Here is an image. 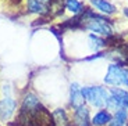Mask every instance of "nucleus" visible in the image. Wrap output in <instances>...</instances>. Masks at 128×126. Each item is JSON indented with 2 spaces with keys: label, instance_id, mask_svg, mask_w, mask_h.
Listing matches in <instances>:
<instances>
[{
  "label": "nucleus",
  "instance_id": "nucleus-10",
  "mask_svg": "<svg viewBox=\"0 0 128 126\" xmlns=\"http://www.w3.org/2000/svg\"><path fill=\"white\" fill-rule=\"evenodd\" d=\"M90 4L106 15H112L116 13V7L112 3H109L107 0H90Z\"/></svg>",
  "mask_w": 128,
  "mask_h": 126
},
{
  "label": "nucleus",
  "instance_id": "nucleus-6",
  "mask_svg": "<svg viewBox=\"0 0 128 126\" xmlns=\"http://www.w3.org/2000/svg\"><path fill=\"white\" fill-rule=\"evenodd\" d=\"M85 105V100L82 96V87L78 85L77 82H74L70 85V107L74 110Z\"/></svg>",
  "mask_w": 128,
  "mask_h": 126
},
{
  "label": "nucleus",
  "instance_id": "nucleus-14",
  "mask_svg": "<svg viewBox=\"0 0 128 126\" xmlns=\"http://www.w3.org/2000/svg\"><path fill=\"white\" fill-rule=\"evenodd\" d=\"M104 108L113 114V112H116V111L118 110V108H121V107H120V104L117 103V100H116V98L110 94L109 98H107V100H106V103H104Z\"/></svg>",
  "mask_w": 128,
  "mask_h": 126
},
{
  "label": "nucleus",
  "instance_id": "nucleus-12",
  "mask_svg": "<svg viewBox=\"0 0 128 126\" xmlns=\"http://www.w3.org/2000/svg\"><path fill=\"white\" fill-rule=\"evenodd\" d=\"M88 42H89V49L92 51H99V50H102V49H104L106 46H107L106 39L100 38V36L95 35V33L88 36Z\"/></svg>",
  "mask_w": 128,
  "mask_h": 126
},
{
  "label": "nucleus",
  "instance_id": "nucleus-5",
  "mask_svg": "<svg viewBox=\"0 0 128 126\" xmlns=\"http://www.w3.org/2000/svg\"><path fill=\"white\" fill-rule=\"evenodd\" d=\"M17 110V101L11 96H6L3 100H0V119L8 121L14 115Z\"/></svg>",
  "mask_w": 128,
  "mask_h": 126
},
{
  "label": "nucleus",
  "instance_id": "nucleus-4",
  "mask_svg": "<svg viewBox=\"0 0 128 126\" xmlns=\"http://www.w3.org/2000/svg\"><path fill=\"white\" fill-rule=\"evenodd\" d=\"M103 80H104L106 85L109 86H114V87L122 86V66L118 65V64L109 65L107 73H106Z\"/></svg>",
  "mask_w": 128,
  "mask_h": 126
},
{
  "label": "nucleus",
  "instance_id": "nucleus-3",
  "mask_svg": "<svg viewBox=\"0 0 128 126\" xmlns=\"http://www.w3.org/2000/svg\"><path fill=\"white\" fill-rule=\"evenodd\" d=\"M40 100L38 98V96H35L34 93H25L21 100V107H20V114L28 115V117H34L39 110H42Z\"/></svg>",
  "mask_w": 128,
  "mask_h": 126
},
{
  "label": "nucleus",
  "instance_id": "nucleus-7",
  "mask_svg": "<svg viewBox=\"0 0 128 126\" xmlns=\"http://www.w3.org/2000/svg\"><path fill=\"white\" fill-rule=\"evenodd\" d=\"M112 119H113V114L110 111H107L106 108H102V110L95 111V114H92L90 126H107Z\"/></svg>",
  "mask_w": 128,
  "mask_h": 126
},
{
  "label": "nucleus",
  "instance_id": "nucleus-2",
  "mask_svg": "<svg viewBox=\"0 0 128 126\" xmlns=\"http://www.w3.org/2000/svg\"><path fill=\"white\" fill-rule=\"evenodd\" d=\"M82 96L85 104L90 110H102L104 108V103L109 98L110 91L102 86H85L82 87Z\"/></svg>",
  "mask_w": 128,
  "mask_h": 126
},
{
  "label": "nucleus",
  "instance_id": "nucleus-17",
  "mask_svg": "<svg viewBox=\"0 0 128 126\" xmlns=\"http://www.w3.org/2000/svg\"><path fill=\"white\" fill-rule=\"evenodd\" d=\"M107 126H128V125H125V123L121 122V121H118V119H116V118H113Z\"/></svg>",
  "mask_w": 128,
  "mask_h": 126
},
{
  "label": "nucleus",
  "instance_id": "nucleus-18",
  "mask_svg": "<svg viewBox=\"0 0 128 126\" xmlns=\"http://www.w3.org/2000/svg\"><path fill=\"white\" fill-rule=\"evenodd\" d=\"M124 14H125V17H128V8L124 10Z\"/></svg>",
  "mask_w": 128,
  "mask_h": 126
},
{
  "label": "nucleus",
  "instance_id": "nucleus-11",
  "mask_svg": "<svg viewBox=\"0 0 128 126\" xmlns=\"http://www.w3.org/2000/svg\"><path fill=\"white\" fill-rule=\"evenodd\" d=\"M26 10L39 15H49V7L40 4L38 0H26Z\"/></svg>",
  "mask_w": 128,
  "mask_h": 126
},
{
  "label": "nucleus",
  "instance_id": "nucleus-13",
  "mask_svg": "<svg viewBox=\"0 0 128 126\" xmlns=\"http://www.w3.org/2000/svg\"><path fill=\"white\" fill-rule=\"evenodd\" d=\"M66 8L74 14V15H81L85 11V7L80 0H66Z\"/></svg>",
  "mask_w": 128,
  "mask_h": 126
},
{
  "label": "nucleus",
  "instance_id": "nucleus-1",
  "mask_svg": "<svg viewBox=\"0 0 128 126\" xmlns=\"http://www.w3.org/2000/svg\"><path fill=\"white\" fill-rule=\"evenodd\" d=\"M78 17H80L81 28L86 29V31H90V32H95V35L106 36V39L110 38L112 35H114L112 22L109 19H106L104 17L95 14L92 10H89V8L85 10Z\"/></svg>",
  "mask_w": 128,
  "mask_h": 126
},
{
  "label": "nucleus",
  "instance_id": "nucleus-16",
  "mask_svg": "<svg viewBox=\"0 0 128 126\" xmlns=\"http://www.w3.org/2000/svg\"><path fill=\"white\" fill-rule=\"evenodd\" d=\"M122 86L128 87V68H122Z\"/></svg>",
  "mask_w": 128,
  "mask_h": 126
},
{
  "label": "nucleus",
  "instance_id": "nucleus-15",
  "mask_svg": "<svg viewBox=\"0 0 128 126\" xmlns=\"http://www.w3.org/2000/svg\"><path fill=\"white\" fill-rule=\"evenodd\" d=\"M113 118H116V119L121 121L122 123L128 125V110H125V108H122V107L118 108L116 112H113Z\"/></svg>",
  "mask_w": 128,
  "mask_h": 126
},
{
  "label": "nucleus",
  "instance_id": "nucleus-9",
  "mask_svg": "<svg viewBox=\"0 0 128 126\" xmlns=\"http://www.w3.org/2000/svg\"><path fill=\"white\" fill-rule=\"evenodd\" d=\"M109 91L110 94L117 100L120 107L128 110V90H124V89H120V87H112Z\"/></svg>",
  "mask_w": 128,
  "mask_h": 126
},
{
  "label": "nucleus",
  "instance_id": "nucleus-8",
  "mask_svg": "<svg viewBox=\"0 0 128 126\" xmlns=\"http://www.w3.org/2000/svg\"><path fill=\"white\" fill-rule=\"evenodd\" d=\"M52 121L53 126H71V118L64 108H56L52 112Z\"/></svg>",
  "mask_w": 128,
  "mask_h": 126
}]
</instances>
